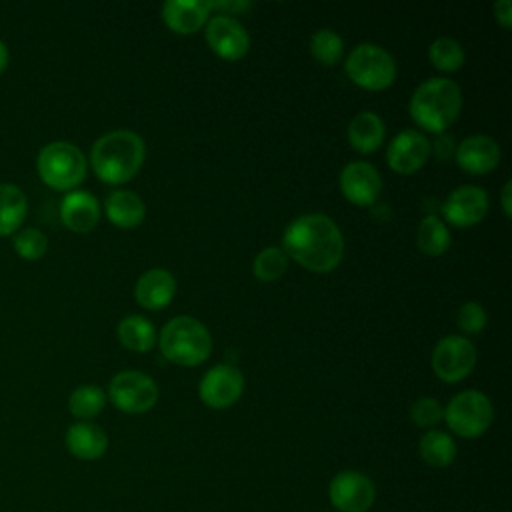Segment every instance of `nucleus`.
<instances>
[{
    "label": "nucleus",
    "instance_id": "nucleus-26",
    "mask_svg": "<svg viewBox=\"0 0 512 512\" xmlns=\"http://www.w3.org/2000/svg\"><path fill=\"white\" fill-rule=\"evenodd\" d=\"M416 244L428 256H440L450 246L448 226L434 214H428L420 220L416 230Z\"/></svg>",
    "mask_w": 512,
    "mask_h": 512
},
{
    "label": "nucleus",
    "instance_id": "nucleus-31",
    "mask_svg": "<svg viewBox=\"0 0 512 512\" xmlns=\"http://www.w3.org/2000/svg\"><path fill=\"white\" fill-rule=\"evenodd\" d=\"M14 250L26 258V260H38L46 254L48 250V238L42 230L28 226V228H18V232L12 238Z\"/></svg>",
    "mask_w": 512,
    "mask_h": 512
},
{
    "label": "nucleus",
    "instance_id": "nucleus-16",
    "mask_svg": "<svg viewBox=\"0 0 512 512\" xmlns=\"http://www.w3.org/2000/svg\"><path fill=\"white\" fill-rule=\"evenodd\" d=\"M456 162L464 172L488 174L500 164V146L492 136L472 134L456 146Z\"/></svg>",
    "mask_w": 512,
    "mask_h": 512
},
{
    "label": "nucleus",
    "instance_id": "nucleus-33",
    "mask_svg": "<svg viewBox=\"0 0 512 512\" xmlns=\"http://www.w3.org/2000/svg\"><path fill=\"white\" fill-rule=\"evenodd\" d=\"M458 328L466 334H480L486 328L488 316L486 310L482 308V304L478 302H464L458 308Z\"/></svg>",
    "mask_w": 512,
    "mask_h": 512
},
{
    "label": "nucleus",
    "instance_id": "nucleus-27",
    "mask_svg": "<svg viewBox=\"0 0 512 512\" xmlns=\"http://www.w3.org/2000/svg\"><path fill=\"white\" fill-rule=\"evenodd\" d=\"M106 400L108 398H106V394L100 386L82 384V386L72 390V394L68 398V410L78 420H90V418L98 416L104 410Z\"/></svg>",
    "mask_w": 512,
    "mask_h": 512
},
{
    "label": "nucleus",
    "instance_id": "nucleus-23",
    "mask_svg": "<svg viewBox=\"0 0 512 512\" xmlns=\"http://www.w3.org/2000/svg\"><path fill=\"white\" fill-rule=\"evenodd\" d=\"M28 212V198L20 186L0 182V236L12 234L20 228Z\"/></svg>",
    "mask_w": 512,
    "mask_h": 512
},
{
    "label": "nucleus",
    "instance_id": "nucleus-32",
    "mask_svg": "<svg viewBox=\"0 0 512 512\" xmlns=\"http://www.w3.org/2000/svg\"><path fill=\"white\" fill-rule=\"evenodd\" d=\"M410 418L414 424H418L422 428H432L440 420H444V408L436 398L424 396V398H418L410 406Z\"/></svg>",
    "mask_w": 512,
    "mask_h": 512
},
{
    "label": "nucleus",
    "instance_id": "nucleus-2",
    "mask_svg": "<svg viewBox=\"0 0 512 512\" xmlns=\"http://www.w3.org/2000/svg\"><path fill=\"white\" fill-rule=\"evenodd\" d=\"M146 158V144L132 130L102 134L90 150V164L106 184H124L138 174Z\"/></svg>",
    "mask_w": 512,
    "mask_h": 512
},
{
    "label": "nucleus",
    "instance_id": "nucleus-17",
    "mask_svg": "<svg viewBox=\"0 0 512 512\" xmlns=\"http://www.w3.org/2000/svg\"><path fill=\"white\" fill-rule=\"evenodd\" d=\"M176 294V278L166 268H150L136 280L134 296L142 308L160 310L172 302Z\"/></svg>",
    "mask_w": 512,
    "mask_h": 512
},
{
    "label": "nucleus",
    "instance_id": "nucleus-12",
    "mask_svg": "<svg viewBox=\"0 0 512 512\" xmlns=\"http://www.w3.org/2000/svg\"><path fill=\"white\" fill-rule=\"evenodd\" d=\"M206 42L212 52L224 60H238L250 48L246 28L230 14H216L206 22Z\"/></svg>",
    "mask_w": 512,
    "mask_h": 512
},
{
    "label": "nucleus",
    "instance_id": "nucleus-8",
    "mask_svg": "<svg viewBox=\"0 0 512 512\" xmlns=\"http://www.w3.org/2000/svg\"><path fill=\"white\" fill-rule=\"evenodd\" d=\"M108 398L126 414H142L158 402V384L144 372L122 370L112 376Z\"/></svg>",
    "mask_w": 512,
    "mask_h": 512
},
{
    "label": "nucleus",
    "instance_id": "nucleus-19",
    "mask_svg": "<svg viewBox=\"0 0 512 512\" xmlns=\"http://www.w3.org/2000/svg\"><path fill=\"white\" fill-rule=\"evenodd\" d=\"M210 2L206 0H168L162 4V18L176 34H194L206 22Z\"/></svg>",
    "mask_w": 512,
    "mask_h": 512
},
{
    "label": "nucleus",
    "instance_id": "nucleus-37",
    "mask_svg": "<svg viewBox=\"0 0 512 512\" xmlns=\"http://www.w3.org/2000/svg\"><path fill=\"white\" fill-rule=\"evenodd\" d=\"M6 64H8V48H6V44L0 40V72L6 68Z\"/></svg>",
    "mask_w": 512,
    "mask_h": 512
},
{
    "label": "nucleus",
    "instance_id": "nucleus-1",
    "mask_svg": "<svg viewBox=\"0 0 512 512\" xmlns=\"http://www.w3.org/2000/svg\"><path fill=\"white\" fill-rule=\"evenodd\" d=\"M282 250L310 272H330L344 256V238L336 222L326 214L294 218L282 236Z\"/></svg>",
    "mask_w": 512,
    "mask_h": 512
},
{
    "label": "nucleus",
    "instance_id": "nucleus-18",
    "mask_svg": "<svg viewBox=\"0 0 512 512\" xmlns=\"http://www.w3.org/2000/svg\"><path fill=\"white\" fill-rule=\"evenodd\" d=\"M68 452L78 460H98L108 450V434L102 426L90 420H78L66 430L64 436Z\"/></svg>",
    "mask_w": 512,
    "mask_h": 512
},
{
    "label": "nucleus",
    "instance_id": "nucleus-10",
    "mask_svg": "<svg viewBox=\"0 0 512 512\" xmlns=\"http://www.w3.org/2000/svg\"><path fill=\"white\" fill-rule=\"evenodd\" d=\"M328 498L338 512H368L376 500V486L358 470H342L330 480Z\"/></svg>",
    "mask_w": 512,
    "mask_h": 512
},
{
    "label": "nucleus",
    "instance_id": "nucleus-5",
    "mask_svg": "<svg viewBox=\"0 0 512 512\" xmlns=\"http://www.w3.org/2000/svg\"><path fill=\"white\" fill-rule=\"evenodd\" d=\"M40 178L56 190H74L86 176V156L82 150L64 140L48 142L36 158Z\"/></svg>",
    "mask_w": 512,
    "mask_h": 512
},
{
    "label": "nucleus",
    "instance_id": "nucleus-24",
    "mask_svg": "<svg viewBox=\"0 0 512 512\" xmlns=\"http://www.w3.org/2000/svg\"><path fill=\"white\" fill-rule=\"evenodd\" d=\"M118 340L124 348L132 352H148L156 344V328L154 324L140 316V314H128L118 322Z\"/></svg>",
    "mask_w": 512,
    "mask_h": 512
},
{
    "label": "nucleus",
    "instance_id": "nucleus-9",
    "mask_svg": "<svg viewBox=\"0 0 512 512\" xmlns=\"http://www.w3.org/2000/svg\"><path fill=\"white\" fill-rule=\"evenodd\" d=\"M476 346L466 336L450 334L438 340V344L432 350V370L434 374L448 382H460L464 380L476 366Z\"/></svg>",
    "mask_w": 512,
    "mask_h": 512
},
{
    "label": "nucleus",
    "instance_id": "nucleus-6",
    "mask_svg": "<svg viewBox=\"0 0 512 512\" xmlns=\"http://www.w3.org/2000/svg\"><path fill=\"white\" fill-rule=\"evenodd\" d=\"M348 78L366 90H384L396 78V62L392 54L372 42L352 48L344 62Z\"/></svg>",
    "mask_w": 512,
    "mask_h": 512
},
{
    "label": "nucleus",
    "instance_id": "nucleus-14",
    "mask_svg": "<svg viewBox=\"0 0 512 512\" xmlns=\"http://www.w3.org/2000/svg\"><path fill=\"white\" fill-rule=\"evenodd\" d=\"M430 140L418 130H402L392 138L386 150L388 166L398 174H414L430 158Z\"/></svg>",
    "mask_w": 512,
    "mask_h": 512
},
{
    "label": "nucleus",
    "instance_id": "nucleus-34",
    "mask_svg": "<svg viewBox=\"0 0 512 512\" xmlns=\"http://www.w3.org/2000/svg\"><path fill=\"white\" fill-rule=\"evenodd\" d=\"M494 14H496V20L504 28H510V24H512V4H510V0H498L494 4Z\"/></svg>",
    "mask_w": 512,
    "mask_h": 512
},
{
    "label": "nucleus",
    "instance_id": "nucleus-36",
    "mask_svg": "<svg viewBox=\"0 0 512 512\" xmlns=\"http://www.w3.org/2000/svg\"><path fill=\"white\" fill-rule=\"evenodd\" d=\"M510 180H506L504 182V186H502V192H500V196H502V210H504V214L506 216H510Z\"/></svg>",
    "mask_w": 512,
    "mask_h": 512
},
{
    "label": "nucleus",
    "instance_id": "nucleus-7",
    "mask_svg": "<svg viewBox=\"0 0 512 512\" xmlns=\"http://www.w3.org/2000/svg\"><path fill=\"white\" fill-rule=\"evenodd\" d=\"M444 420L454 434L462 438H478L490 428L494 406L484 392L462 390L450 398L444 408Z\"/></svg>",
    "mask_w": 512,
    "mask_h": 512
},
{
    "label": "nucleus",
    "instance_id": "nucleus-20",
    "mask_svg": "<svg viewBox=\"0 0 512 512\" xmlns=\"http://www.w3.org/2000/svg\"><path fill=\"white\" fill-rule=\"evenodd\" d=\"M60 218L74 232H88L100 220V204L88 190H70L60 202Z\"/></svg>",
    "mask_w": 512,
    "mask_h": 512
},
{
    "label": "nucleus",
    "instance_id": "nucleus-35",
    "mask_svg": "<svg viewBox=\"0 0 512 512\" xmlns=\"http://www.w3.org/2000/svg\"><path fill=\"white\" fill-rule=\"evenodd\" d=\"M220 8V10H246L250 8V2H210V10Z\"/></svg>",
    "mask_w": 512,
    "mask_h": 512
},
{
    "label": "nucleus",
    "instance_id": "nucleus-15",
    "mask_svg": "<svg viewBox=\"0 0 512 512\" xmlns=\"http://www.w3.org/2000/svg\"><path fill=\"white\" fill-rule=\"evenodd\" d=\"M340 190L356 206H372L382 192V178L368 162H350L340 172Z\"/></svg>",
    "mask_w": 512,
    "mask_h": 512
},
{
    "label": "nucleus",
    "instance_id": "nucleus-29",
    "mask_svg": "<svg viewBox=\"0 0 512 512\" xmlns=\"http://www.w3.org/2000/svg\"><path fill=\"white\" fill-rule=\"evenodd\" d=\"M430 62L442 72H454L464 64V48L450 36L436 38L428 48Z\"/></svg>",
    "mask_w": 512,
    "mask_h": 512
},
{
    "label": "nucleus",
    "instance_id": "nucleus-3",
    "mask_svg": "<svg viewBox=\"0 0 512 512\" xmlns=\"http://www.w3.org/2000/svg\"><path fill=\"white\" fill-rule=\"evenodd\" d=\"M462 110V92L454 80L434 76L424 80L412 94L408 112L410 118L424 130L442 134Z\"/></svg>",
    "mask_w": 512,
    "mask_h": 512
},
{
    "label": "nucleus",
    "instance_id": "nucleus-21",
    "mask_svg": "<svg viewBox=\"0 0 512 512\" xmlns=\"http://www.w3.org/2000/svg\"><path fill=\"white\" fill-rule=\"evenodd\" d=\"M384 136L386 126L376 112L362 110L348 124V142L360 154H370L378 150L384 142Z\"/></svg>",
    "mask_w": 512,
    "mask_h": 512
},
{
    "label": "nucleus",
    "instance_id": "nucleus-28",
    "mask_svg": "<svg viewBox=\"0 0 512 512\" xmlns=\"http://www.w3.org/2000/svg\"><path fill=\"white\" fill-rule=\"evenodd\" d=\"M310 52L316 62L324 66H334L344 52L342 36L332 28H320L310 38Z\"/></svg>",
    "mask_w": 512,
    "mask_h": 512
},
{
    "label": "nucleus",
    "instance_id": "nucleus-22",
    "mask_svg": "<svg viewBox=\"0 0 512 512\" xmlns=\"http://www.w3.org/2000/svg\"><path fill=\"white\" fill-rule=\"evenodd\" d=\"M106 216L118 228H136L146 216L144 200L132 190H112L104 202Z\"/></svg>",
    "mask_w": 512,
    "mask_h": 512
},
{
    "label": "nucleus",
    "instance_id": "nucleus-25",
    "mask_svg": "<svg viewBox=\"0 0 512 512\" xmlns=\"http://www.w3.org/2000/svg\"><path fill=\"white\" fill-rule=\"evenodd\" d=\"M420 456L428 466L446 468L456 458V442L448 432L442 430H428L418 444Z\"/></svg>",
    "mask_w": 512,
    "mask_h": 512
},
{
    "label": "nucleus",
    "instance_id": "nucleus-13",
    "mask_svg": "<svg viewBox=\"0 0 512 512\" xmlns=\"http://www.w3.org/2000/svg\"><path fill=\"white\" fill-rule=\"evenodd\" d=\"M488 206H490V200L484 188L474 184H464L454 188L448 194L442 206V214L448 220V224L456 228H470L486 216Z\"/></svg>",
    "mask_w": 512,
    "mask_h": 512
},
{
    "label": "nucleus",
    "instance_id": "nucleus-30",
    "mask_svg": "<svg viewBox=\"0 0 512 512\" xmlns=\"http://www.w3.org/2000/svg\"><path fill=\"white\" fill-rule=\"evenodd\" d=\"M288 266V256L282 248L278 246H266L260 250L252 262V272L258 280L262 282H272L278 280Z\"/></svg>",
    "mask_w": 512,
    "mask_h": 512
},
{
    "label": "nucleus",
    "instance_id": "nucleus-4",
    "mask_svg": "<svg viewBox=\"0 0 512 512\" xmlns=\"http://www.w3.org/2000/svg\"><path fill=\"white\" fill-rule=\"evenodd\" d=\"M160 352L172 364L198 366L212 352V336L200 320L176 316L160 332Z\"/></svg>",
    "mask_w": 512,
    "mask_h": 512
},
{
    "label": "nucleus",
    "instance_id": "nucleus-11",
    "mask_svg": "<svg viewBox=\"0 0 512 512\" xmlns=\"http://www.w3.org/2000/svg\"><path fill=\"white\" fill-rule=\"evenodd\" d=\"M244 392V376L232 364L212 366L198 384L200 400L214 410H224L238 402Z\"/></svg>",
    "mask_w": 512,
    "mask_h": 512
}]
</instances>
